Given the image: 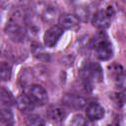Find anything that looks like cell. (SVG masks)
Wrapping results in <instances>:
<instances>
[{"label":"cell","instance_id":"16","mask_svg":"<svg viewBox=\"0 0 126 126\" xmlns=\"http://www.w3.org/2000/svg\"><path fill=\"white\" fill-rule=\"evenodd\" d=\"M1 121L5 125L7 124H13L14 122V115L10 107L8 106H2L1 108Z\"/></svg>","mask_w":126,"mask_h":126},{"label":"cell","instance_id":"22","mask_svg":"<svg viewBox=\"0 0 126 126\" xmlns=\"http://www.w3.org/2000/svg\"><path fill=\"white\" fill-rule=\"evenodd\" d=\"M32 50H33L34 56L37 57V58H39V59H42V56H46L44 50L42 49V47L39 44H37L35 46H32Z\"/></svg>","mask_w":126,"mask_h":126},{"label":"cell","instance_id":"14","mask_svg":"<svg viewBox=\"0 0 126 126\" xmlns=\"http://www.w3.org/2000/svg\"><path fill=\"white\" fill-rule=\"evenodd\" d=\"M26 126H45V122L43 118L38 114L30 113L25 118Z\"/></svg>","mask_w":126,"mask_h":126},{"label":"cell","instance_id":"18","mask_svg":"<svg viewBox=\"0 0 126 126\" xmlns=\"http://www.w3.org/2000/svg\"><path fill=\"white\" fill-rule=\"evenodd\" d=\"M75 15L80 21L87 22L90 17V11L86 6H79L75 9Z\"/></svg>","mask_w":126,"mask_h":126},{"label":"cell","instance_id":"17","mask_svg":"<svg viewBox=\"0 0 126 126\" xmlns=\"http://www.w3.org/2000/svg\"><path fill=\"white\" fill-rule=\"evenodd\" d=\"M11 75H12V68L10 64H8L7 62H2L0 65V76L2 81L4 82L9 81L11 79Z\"/></svg>","mask_w":126,"mask_h":126},{"label":"cell","instance_id":"11","mask_svg":"<svg viewBox=\"0 0 126 126\" xmlns=\"http://www.w3.org/2000/svg\"><path fill=\"white\" fill-rule=\"evenodd\" d=\"M68 115L67 109L62 105H50L47 109V117L54 122L63 121Z\"/></svg>","mask_w":126,"mask_h":126},{"label":"cell","instance_id":"12","mask_svg":"<svg viewBox=\"0 0 126 126\" xmlns=\"http://www.w3.org/2000/svg\"><path fill=\"white\" fill-rule=\"evenodd\" d=\"M41 19L45 23H53L55 20V17L57 16V10L54 6L51 5H45L43 6V9L41 10Z\"/></svg>","mask_w":126,"mask_h":126},{"label":"cell","instance_id":"5","mask_svg":"<svg viewBox=\"0 0 126 126\" xmlns=\"http://www.w3.org/2000/svg\"><path fill=\"white\" fill-rule=\"evenodd\" d=\"M27 94L31 97V99L34 102V104L38 105H43L48 101V94L46 90L40 86V85H31Z\"/></svg>","mask_w":126,"mask_h":126},{"label":"cell","instance_id":"10","mask_svg":"<svg viewBox=\"0 0 126 126\" xmlns=\"http://www.w3.org/2000/svg\"><path fill=\"white\" fill-rule=\"evenodd\" d=\"M16 105L18 109L25 114H28V113L30 114L35 106L34 102L31 99V97L27 94H22L16 98Z\"/></svg>","mask_w":126,"mask_h":126},{"label":"cell","instance_id":"23","mask_svg":"<svg viewBox=\"0 0 126 126\" xmlns=\"http://www.w3.org/2000/svg\"><path fill=\"white\" fill-rule=\"evenodd\" d=\"M5 126H13V124H7V125H5Z\"/></svg>","mask_w":126,"mask_h":126},{"label":"cell","instance_id":"19","mask_svg":"<svg viewBox=\"0 0 126 126\" xmlns=\"http://www.w3.org/2000/svg\"><path fill=\"white\" fill-rule=\"evenodd\" d=\"M69 126H90V125L87 122L86 118L82 114L78 113L72 117V119L69 123Z\"/></svg>","mask_w":126,"mask_h":126},{"label":"cell","instance_id":"13","mask_svg":"<svg viewBox=\"0 0 126 126\" xmlns=\"http://www.w3.org/2000/svg\"><path fill=\"white\" fill-rule=\"evenodd\" d=\"M0 99H1L2 106H8V107H10L13 104H16V99L14 98L13 94L8 90H6L5 88H1Z\"/></svg>","mask_w":126,"mask_h":126},{"label":"cell","instance_id":"3","mask_svg":"<svg viewBox=\"0 0 126 126\" xmlns=\"http://www.w3.org/2000/svg\"><path fill=\"white\" fill-rule=\"evenodd\" d=\"M80 75L86 84H89L90 82L100 83L103 80L102 68L96 62H90L86 64L82 68Z\"/></svg>","mask_w":126,"mask_h":126},{"label":"cell","instance_id":"6","mask_svg":"<svg viewBox=\"0 0 126 126\" xmlns=\"http://www.w3.org/2000/svg\"><path fill=\"white\" fill-rule=\"evenodd\" d=\"M64 30L59 26H52L43 34V42L46 47H53L57 44L58 40L62 36Z\"/></svg>","mask_w":126,"mask_h":126},{"label":"cell","instance_id":"20","mask_svg":"<svg viewBox=\"0 0 126 126\" xmlns=\"http://www.w3.org/2000/svg\"><path fill=\"white\" fill-rule=\"evenodd\" d=\"M108 70H109V74L111 75V77L113 78V80L115 81L119 76L120 74L124 71L122 66L120 64H117V63H113L111 64L110 66H108Z\"/></svg>","mask_w":126,"mask_h":126},{"label":"cell","instance_id":"9","mask_svg":"<svg viewBox=\"0 0 126 126\" xmlns=\"http://www.w3.org/2000/svg\"><path fill=\"white\" fill-rule=\"evenodd\" d=\"M86 114L91 121H97L104 117L105 110L103 106L98 102H91L87 105Z\"/></svg>","mask_w":126,"mask_h":126},{"label":"cell","instance_id":"15","mask_svg":"<svg viewBox=\"0 0 126 126\" xmlns=\"http://www.w3.org/2000/svg\"><path fill=\"white\" fill-rule=\"evenodd\" d=\"M112 103L117 107L121 108L126 104V94L123 92H117V93H112L109 95Z\"/></svg>","mask_w":126,"mask_h":126},{"label":"cell","instance_id":"4","mask_svg":"<svg viewBox=\"0 0 126 126\" xmlns=\"http://www.w3.org/2000/svg\"><path fill=\"white\" fill-rule=\"evenodd\" d=\"M113 15L114 11L111 6H108L104 10H98L94 14L92 18V24L97 30L104 31L110 26L111 18Z\"/></svg>","mask_w":126,"mask_h":126},{"label":"cell","instance_id":"2","mask_svg":"<svg viewBox=\"0 0 126 126\" xmlns=\"http://www.w3.org/2000/svg\"><path fill=\"white\" fill-rule=\"evenodd\" d=\"M23 20H24L23 16L19 12H16L14 15H12V17L7 22L5 31H6L7 35L13 41L21 42L26 38L27 30L22 25Z\"/></svg>","mask_w":126,"mask_h":126},{"label":"cell","instance_id":"1","mask_svg":"<svg viewBox=\"0 0 126 126\" xmlns=\"http://www.w3.org/2000/svg\"><path fill=\"white\" fill-rule=\"evenodd\" d=\"M92 45L94 50L95 56L100 61L109 60L113 55L112 44L108 39L104 31H100L92 40Z\"/></svg>","mask_w":126,"mask_h":126},{"label":"cell","instance_id":"21","mask_svg":"<svg viewBox=\"0 0 126 126\" xmlns=\"http://www.w3.org/2000/svg\"><path fill=\"white\" fill-rule=\"evenodd\" d=\"M116 87L121 91H126V71L124 70L120 76L114 81Z\"/></svg>","mask_w":126,"mask_h":126},{"label":"cell","instance_id":"7","mask_svg":"<svg viewBox=\"0 0 126 126\" xmlns=\"http://www.w3.org/2000/svg\"><path fill=\"white\" fill-rule=\"evenodd\" d=\"M62 102L65 106L72 109H82L86 106L87 100L80 94H66L62 97Z\"/></svg>","mask_w":126,"mask_h":126},{"label":"cell","instance_id":"8","mask_svg":"<svg viewBox=\"0 0 126 126\" xmlns=\"http://www.w3.org/2000/svg\"><path fill=\"white\" fill-rule=\"evenodd\" d=\"M58 26L63 30H75L80 25V20L75 14L64 13L58 17Z\"/></svg>","mask_w":126,"mask_h":126}]
</instances>
